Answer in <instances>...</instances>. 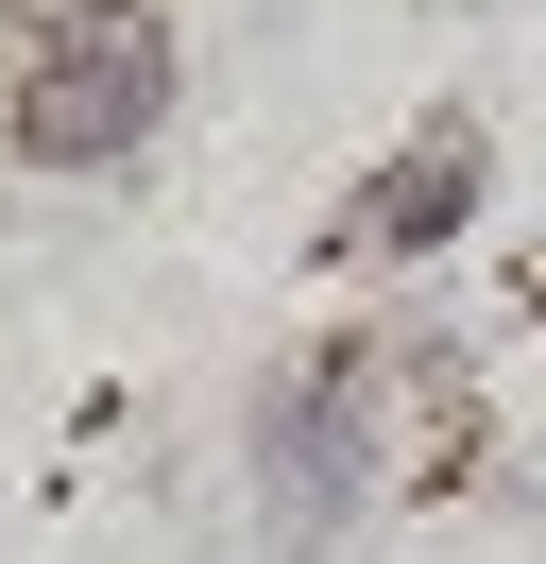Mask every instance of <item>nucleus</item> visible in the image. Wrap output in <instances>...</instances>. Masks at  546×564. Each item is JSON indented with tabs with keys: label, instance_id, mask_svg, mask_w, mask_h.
I'll use <instances>...</instances> for the list:
<instances>
[{
	"label": "nucleus",
	"instance_id": "2",
	"mask_svg": "<svg viewBox=\"0 0 546 564\" xmlns=\"http://www.w3.org/2000/svg\"><path fill=\"white\" fill-rule=\"evenodd\" d=\"M171 86H188V52H171V0H68V18H34L18 69H0V154L18 172H136L171 120Z\"/></svg>",
	"mask_w": 546,
	"mask_h": 564
},
{
	"label": "nucleus",
	"instance_id": "4",
	"mask_svg": "<svg viewBox=\"0 0 546 564\" xmlns=\"http://www.w3.org/2000/svg\"><path fill=\"white\" fill-rule=\"evenodd\" d=\"M34 18H68V0H0V35H34Z\"/></svg>",
	"mask_w": 546,
	"mask_h": 564
},
{
	"label": "nucleus",
	"instance_id": "1",
	"mask_svg": "<svg viewBox=\"0 0 546 564\" xmlns=\"http://www.w3.org/2000/svg\"><path fill=\"white\" fill-rule=\"evenodd\" d=\"M444 462H461V359L410 343V325H325L239 411V496H256L273 564H359L375 513Z\"/></svg>",
	"mask_w": 546,
	"mask_h": 564
},
{
	"label": "nucleus",
	"instance_id": "3",
	"mask_svg": "<svg viewBox=\"0 0 546 564\" xmlns=\"http://www.w3.org/2000/svg\"><path fill=\"white\" fill-rule=\"evenodd\" d=\"M478 188H495V138H478L461 104H427V120H410V138L375 154L359 188H341L325 257H341V274H427V257H444V240L478 223Z\"/></svg>",
	"mask_w": 546,
	"mask_h": 564
}]
</instances>
